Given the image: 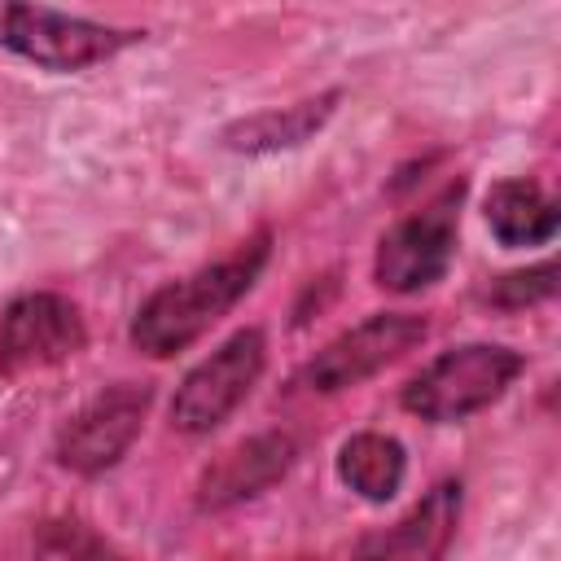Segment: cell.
Wrapping results in <instances>:
<instances>
[{"label": "cell", "mask_w": 561, "mask_h": 561, "mask_svg": "<svg viewBox=\"0 0 561 561\" xmlns=\"http://www.w3.org/2000/svg\"><path fill=\"white\" fill-rule=\"evenodd\" d=\"M272 259V228H254L232 254L153 289L136 316H131V346L149 359H171L180 351H188L210 324H219L263 276Z\"/></svg>", "instance_id": "1"}, {"label": "cell", "mask_w": 561, "mask_h": 561, "mask_svg": "<svg viewBox=\"0 0 561 561\" xmlns=\"http://www.w3.org/2000/svg\"><path fill=\"white\" fill-rule=\"evenodd\" d=\"M522 373H526L522 351L500 342H460L438 351L421 373L403 381L399 408L430 425H456L500 403Z\"/></svg>", "instance_id": "2"}, {"label": "cell", "mask_w": 561, "mask_h": 561, "mask_svg": "<svg viewBox=\"0 0 561 561\" xmlns=\"http://www.w3.org/2000/svg\"><path fill=\"white\" fill-rule=\"evenodd\" d=\"M140 39L145 31L136 26L92 22L79 13H61L44 0H0V53H13L53 75L92 70Z\"/></svg>", "instance_id": "3"}, {"label": "cell", "mask_w": 561, "mask_h": 561, "mask_svg": "<svg viewBox=\"0 0 561 561\" xmlns=\"http://www.w3.org/2000/svg\"><path fill=\"white\" fill-rule=\"evenodd\" d=\"M267 368V337L259 324L228 333L206 359H197L171 394V430L202 438L219 430L259 386Z\"/></svg>", "instance_id": "4"}, {"label": "cell", "mask_w": 561, "mask_h": 561, "mask_svg": "<svg viewBox=\"0 0 561 561\" xmlns=\"http://www.w3.org/2000/svg\"><path fill=\"white\" fill-rule=\"evenodd\" d=\"M465 180H451L425 210L399 219L381 232L373 254V280L386 294H421L438 285L456 259V228H460V202Z\"/></svg>", "instance_id": "5"}, {"label": "cell", "mask_w": 561, "mask_h": 561, "mask_svg": "<svg viewBox=\"0 0 561 561\" xmlns=\"http://www.w3.org/2000/svg\"><path fill=\"white\" fill-rule=\"evenodd\" d=\"M149 403H153V386L149 381H114V386L96 390L57 430V443H53L57 465L79 473V478L110 473L131 451V443L140 438Z\"/></svg>", "instance_id": "6"}, {"label": "cell", "mask_w": 561, "mask_h": 561, "mask_svg": "<svg viewBox=\"0 0 561 561\" xmlns=\"http://www.w3.org/2000/svg\"><path fill=\"white\" fill-rule=\"evenodd\" d=\"M430 324L412 311H373L359 324L342 329L333 342H324L298 373V386L316 390V394H337L351 386H364L368 377H377L381 368H390L394 359H403L408 351H416L425 342Z\"/></svg>", "instance_id": "7"}, {"label": "cell", "mask_w": 561, "mask_h": 561, "mask_svg": "<svg viewBox=\"0 0 561 561\" xmlns=\"http://www.w3.org/2000/svg\"><path fill=\"white\" fill-rule=\"evenodd\" d=\"M83 346H88V324L66 294L31 289L0 311V377L9 381L57 368L75 359Z\"/></svg>", "instance_id": "8"}, {"label": "cell", "mask_w": 561, "mask_h": 561, "mask_svg": "<svg viewBox=\"0 0 561 561\" xmlns=\"http://www.w3.org/2000/svg\"><path fill=\"white\" fill-rule=\"evenodd\" d=\"M298 460V443L285 430H263L250 434L232 447H224L197 478V508L202 513H224L241 500L263 495L267 486H276Z\"/></svg>", "instance_id": "9"}, {"label": "cell", "mask_w": 561, "mask_h": 561, "mask_svg": "<svg viewBox=\"0 0 561 561\" xmlns=\"http://www.w3.org/2000/svg\"><path fill=\"white\" fill-rule=\"evenodd\" d=\"M460 513H465V482L460 478H443L390 530L359 539L355 552L359 557H412V561L443 557L447 543L456 539Z\"/></svg>", "instance_id": "10"}, {"label": "cell", "mask_w": 561, "mask_h": 561, "mask_svg": "<svg viewBox=\"0 0 561 561\" xmlns=\"http://www.w3.org/2000/svg\"><path fill=\"white\" fill-rule=\"evenodd\" d=\"M337 101H342V88H329L320 96H307V101H294V105H280V110H263V114L237 118V123H228L219 131V145L232 149V153H250V158L298 149L337 114Z\"/></svg>", "instance_id": "11"}, {"label": "cell", "mask_w": 561, "mask_h": 561, "mask_svg": "<svg viewBox=\"0 0 561 561\" xmlns=\"http://www.w3.org/2000/svg\"><path fill=\"white\" fill-rule=\"evenodd\" d=\"M486 228L500 245L522 250V245H548L561 228V206L548 197V188L530 175H508L495 180L482 197Z\"/></svg>", "instance_id": "12"}, {"label": "cell", "mask_w": 561, "mask_h": 561, "mask_svg": "<svg viewBox=\"0 0 561 561\" xmlns=\"http://www.w3.org/2000/svg\"><path fill=\"white\" fill-rule=\"evenodd\" d=\"M408 473V451L394 434L359 430L337 447V478L368 504H386L399 495Z\"/></svg>", "instance_id": "13"}, {"label": "cell", "mask_w": 561, "mask_h": 561, "mask_svg": "<svg viewBox=\"0 0 561 561\" xmlns=\"http://www.w3.org/2000/svg\"><path fill=\"white\" fill-rule=\"evenodd\" d=\"M557 294V263L543 259L535 267H522V272H504L495 276L486 289H482V302H491L495 311H522V307H535L543 298Z\"/></svg>", "instance_id": "14"}, {"label": "cell", "mask_w": 561, "mask_h": 561, "mask_svg": "<svg viewBox=\"0 0 561 561\" xmlns=\"http://www.w3.org/2000/svg\"><path fill=\"white\" fill-rule=\"evenodd\" d=\"M48 530H57L61 539L53 543V539H44L39 548L44 552H110L101 539H92L88 535V526H79V522H48Z\"/></svg>", "instance_id": "15"}]
</instances>
